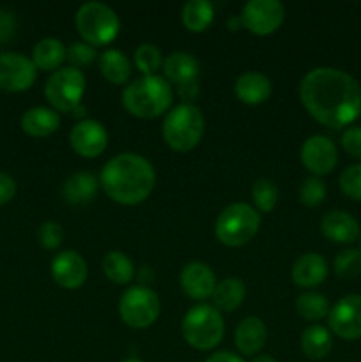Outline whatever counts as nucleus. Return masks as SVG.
I'll list each match as a JSON object with an SVG mask.
<instances>
[{
  "label": "nucleus",
  "mask_w": 361,
  "mask_h": 362,
  "mask_svg": "<svg viewBox=\"0 0 361 362\" xmlns=\"http://www.w3.org/2000/svg\"><path fill=\"white\" fill-rule=\"evenodd\" d=\"M299 99L319 124L331 129H342L361 115L360 83L335 67H315L304 74Z\"/></svg>",
  "instance_id": "1"
},
{
  "label": "nucleus",
  "mask_w": 361,
  "mask_h": 362,
  "mask_svg": "<svg viewBox=\"0 0 361 362\" xmlns=\"http://www.w3.org/2000/svg\"><path fill=\"white\" fill-rule=\"evenodd\" d=\"M99 180L113 202L120 205H138L151 197L156 186V172L144 156L124 152L103 166Z\"/></svg>",
  "instance_id": "2"
},
{
  "label": "nucleus",
  "mask_w": 361,
  "mask_h": 362,
  "mask_svg": "<svg viewBox=\"0 0 361 362\" xmlns=\"http://www.w3.org/2000/svg\"><path fill=\"white\" fill-rule=\"evenodd\" d=\"M173 99L168 81L158 74L131 81L122 92V105L138 119H156L170 108Z\"/></svg>",
  "instance_id": "3"
},
{
  "label": "nucleus",
  "mask_w": 361,
  "mask_h": 362,
  "mask_svg": "<svg viewBox=\"0 0 361 362\" xmlns=\"http://www.w3.org/2000/svg\"><path fill=\"white\" fill-rule=\"evenodd\" d=\"M205 131V119L200 108L183 103L166 113L163 120V140L172 151L190 152L200 144Z\"/></svg>",
  "instance_id": "4"
},
{
  "label": "nucleus",
  "mask_w": 361,
  "mask_h": 362,
  "mask_svg": "<svg viewBox=\"0 0 361 362\" xmlns=\"http://www.w3.org/2000/svg\"><path fill=\"white\" fill-rule=\"evenodd\" d=\"M183 338L195 350H212L222 343L225 334L223 315L209 304H198L191 308L183 318Z\"/></svg>",
  "instance_id": "5"
},
{
  "label": "nucleus",
  "mask_w": 361,
  "mask_h": 362,
  "mask_svg": "<svg viewBox=\"0 0 361 362\" xmlns=\"http://www.w3.org/2000/svg\"><path fill=\"white\" fill-rule=\"evenodd\" d=\"M260 228V214L248 204H232L219 212L214 235L223 246L241 247L250 243Z\"/></svg>",
  "instance_id": "6"
},
{
  "label": "nucleus",
  "mask_w": 361,
  "mask_h": 362,
  "mask_svg": "<svg viewBox=\"0 0 361 362\" xmlns=\"http://www.w3.org/2000/svg\"><path fill=\"white\" fill-rule=\"evenodd\" d=\"M76 30L87 45L106 46L119 35L120 21L115 11L101 2H87L76 11Z\"/></svg>",
  "instance_id": "7"
},
{
  "label": "nucleus",
  "mask_w": 361,
  "mask_h": 362,
  "mask_svg": "<svg viewBox=\"0 0 361 362\" xmlns=\"http://www.w3.org/2000/svg\"><path fill=\"white\" fill-rule=\"evenodd\" d=\"M161 303L158 293L149 286H131L120 296V320L131 329H149L159 317Z\"/></svg>",
  "instance_id": "8"
},
{
  "label": "nucleus",
  "mask_w": 361,
  "mask_h": 362,
  "mask_svg": "<svg viewBox=\"0 0 361 362\" xmlns=\"http://www.w3.org/2000/svg\"><path fill=\"white\" fill-rule=\"evenodd\" d=\"M85 94V76L76 67H60L48 78L45 95L55 112H73Z\"/></svg>",
  "instance_id": "9"
},
{
  "label": "nucleus",
  "mask_w": 361,
  "mask_h": 362,
  "mask_svg": "<svg viewBox=\"0 0 361 362\" xmlns=\"http://www.w3.org/2000/svg\"><path fill=\"white\" fill-rule=\"evenodd\" d=\"M285 18V9L276 0H250L243 7L241 21L255 35H269L280 28Z\"/></svg>",
  "instance_id": "10"
},
{
  "label": "nucleus",
  "mask_w": 361,
  "mask_h": 362,
  "mask_svg": "<svg viewBox=\"0 0 361 362\" xmlns=\"http://www.w3.org/2000/svg\"><path fill=\"white\" fill-rule=\"evenodd\" d=\"M38 67L32 59L21 53H0V88L7 92H23L34 85Z\"/></svg>",
  "instance_id": "11"
},
{
  "label": "nucleus",
  "mask_w": 361,
  "mask_h": 362,
  "mask_svg": "<svg viewBox=\"0 0 361 362\" xmlns=\"http://www.w3.org/2000/svg\"><path fill=\"white\" fill-rule=\"evenodd\" d=\"M329 329L338 338L354 341L361 338V296L350 293L342 297L328 315Z\"/></svg>",
  "instance_id": "12"
},
{
  "label": "nucleus",
  "mask_w": 361,
  "mask_h": 362,
  "mask_svg": "<svg viewBox=\"0 0 361 362\" xmlns=\"http://www.w3.org/2000/svg\"><path fill=\"white\" fill-rule=\"evenodd\" d=\"M301 163L315 177L328 175L338 163V151L333 140L322 134L310 136L301 147Z\"/></svg>",
  "instance_id": "13"
},
{
  "label": "nucleus",
  "mask_w": 361,
  "mask_h": 362,
  "mask_svg": "<svg viewBox=\"0 0 361 362\" xmlns=\"http://www.w3.org/2000/svg\"><path fill=\"white\" fill-rule=\"evenodd\" d=\"M71 148L81 158H98L108 147V133L98 120H80L71 129Z\"/></svg>",
  "instance_id": "14"
},
{
  "label": "nucleus",
  "mask_w": 361,
  "mask_h": 362,
  "mask_svg": "<svg viewBox=\"0 0 361 362\" xmlns=\"http://www.w3.org/2000/svg\"><path fill=\"white\" fill-rule=\"evenodd\" d=\"M52 278L66 290L80 288L87 281V262L76 251H62L52 262Z\"/></svg>",
  "instance_id": "15"
},
{
  "label": "nucleus",
  "mask_w": 361,
  "mask_h": 362,
  "mask_svg": "<svg viewBox=\"0 0 361 362\" xmlns=\"http://www.w3.org/2000/svg\"><path fill=\"white\" fill-rule=\"evenodd\" d=\"M180 288L190 299L205 300L212 296L216 286V276L204 262H191L180 272Z\"/></svg>",
  "instance_id": "16"
},
{
  "label": "nucleus",
  "mask_w": 361,
  "mask_h": 362,
  "mask_svg": "<svg viewBox=\"0 0 361 362\" xmlns=\"http://www.w3.org/2000/svg\"><path fill=\"white\" fill-rule=\"evenodd\" d=\"M321 232L336 244H353L361 237L360 223L345 211H331L321 219Z\"/></svg>",
  "instance_id": "17"
},
{
  "label": "nucleus",
  "mask_w": 361,
  "mask_h": 362,
  "mask_svg": "<svg viewBox=\"0 0 361 362\" xmlns=\"http://www.w3.org/2000/svg\"><path fill=\"white\" fill-rule=\"evenodd\" d=\"M163 73H165V80L172 81L177 87L183 88L188 85L198 83L197 80L200 66L191 53L176 52L166 57V60L163 62Z\"/></svg>",
  "instance_id": "18"
},
{
  "label": "nucleus",
  "mask_w": 361,
  "mask_h": 362,
  "mask_svg": "<svg viewBox=\"0 0 361 362\" xmlns=\"http://www.w3.org/2000/svg\"><path fill=\"white\" fill-rule=\"evenodd\" d=\"M290 276L301 288H315L328 278V262L319 253H304L294 262Z\"/></svg>",
  "instance_id": "19"
},
{
  "label": "nucleus",
  "mask_w": 361,
  "mask_h": 362,
  "mask_svg": "<svg viewBox=\"0 0 361 362\" xmlns=\"http://www.w3.org/2000/svg\"><path fill=\"white\" fill-rule=\"evenodd\" d=\"M237 350L243 356H258L268 343V329L265 324L257 317H248L237 325L234 334Z\"/></svg>",
  "instance_id": "20"
},
{
  "label": "nucleus",
  "mask_w": 361,
  "mask_h": 362,
  "mask_svg": "<svg viewBox=\"0 0 361 362\" xmlns=\"http://www.w3.org/2000/svg\"><path fill=\"white\" fill-rule=\"evenodd\" d=\"M234 92H236L237 99L243 101L244 105H262L271 95V81L265 74L257 73V71H248L237 78Z\"/></svg>",
  "instance_id": "21"
},
{
  "label": "nucleus",
  "mask_w": 361,
  "mask_h": 362,
  "mask_svg": "<svg viewBox=\"0 0 361 362\" xmlns=\"http://www.w3.org/2000/svg\"><path fill=\"white\" fill-rule=\"evenodd\" d=\"M60 126V117L55 110L35 106L27 110L21 117V129L34 138H46L55 133Z\"/></svg>",
  "instance_id": "22"
},
{
  "label": "nucleus",
  "mask_w": 361,
  "mask_h": 362,
  "mask_svg": "<svg viewBox=\"0 0 361 362\" xmlns=\"http://www.w3.org/2000/svg\"><path fill=\"white\" fill-rule=\"evenodd\" d=\"M98 180L92 173L78 172L73 173L62 184V198L69 205L91 204L98 194Z\"/></svg>",
  "instance_id": "23"
},
{
  "label": "nucleus",
  "mask_w": 361,
  "mask_h": 362,
  "mask_svg": "<svg viewBox=\"0 0 361 362\" xmlns=\"http://www.w3.org/2000/svg\"><path fill=\"white\" fill-rule=\"evenodd\" d=\"M212 303L219 313H232L234 310L243 304L244 297H246V286L241 279L237 278H227L223 281L216 283L214 292H212Z\"/></svg>",
  "instance_id": "24"
},
{
  "label": "nucleus",
  "mask_w": 361,
  "mask_h": 362,
  "mask_svg": "<svg viewBox=\"0 0 361 362\" xmlns=\"http://www.w3.org/2000/svg\"><path fill=\"white\" fill-rule=\"evenodd\" d=\"M67 59V49L62 41L55 37H45L32 49V62L41 71H59Z\"/></svg>",
  "instance_id": "25"
},
{
  "label": "nucleus",
  "mask_w": 361,
  "mask_h": 362,
  "mask_svg": "<svg viewBox=\"0 0 361 362\" xmlns=\"http://www.w3.org/2000/svg\"><path fill=\"white\" fill-rule=\"evenodd\" d=\"M301 349L303 354L311 361H321L328 357L333 349L331 334L322 325H310L301 334Z\"/></svg>",
  "instance_id": "26"
},
{
  "label": "nucleus",
  "mask_w": 361,
  "mask_h": 362,
  "mask_svg": "<svg viewBox=\"0 0 361 362\" xmlns=\"http://www.w3.org/2000/svg\"><path fill=\"white\" fill-rule=\"evenodd\" d=\"M99 69L103 76L113 85H122L131 76V62L120 49H106L99 57Z\"/></svg>",
  "instance_id": "27"
},
{
  "label": "nucleus",
  "mask_w": 361,
  "mask_h": 362,
  "mask_svg": "<svg viewBox=\"0 0 361 362\" xmlns=\"http://www.w3.org/2000/svg\"><path fill=\"white\" fill-rule=\"evenodd\" d=\"M183 23L190 32H204L214 20V7L207 0H190L183 7Z\"/></svg>",
  "instance_id": "28"
},
{
  "label": "nucleus",
  "mask_w": 361,
  "mask_h": 362,
  "mask_svg": "<svg viewBox=\"0 0 361 362\" xmlns=\"http://www.w3.org/2000/svg\"><path fill=\"white\" fill-rule=\"evenodd\" d=\"M103 272L115 285H127L134 278V265L127 255L120 251H110L103 258Z\"/></svg>",
  "instance_id": "29"
},
{
  "label": "nucleus",
  "mask_w": 361,
  "mask_h": 362,
  "mask_svg": "<svg viewBox=\"0 0 361 362\" xmlns=\"http://www.w3.org/2000/svg\"><path fill=\"white\" fill-rule=\"evenodd\" d=\"M296 311L301 318L308 322H317L328 317L331 308H329L328 299L322 293L317 292H304L297 297Z\"/></svg>",
  "instance_id": "30"
},
{
  "label": "nucleus",
  "mask_w": 361,
  "mask_h": 362,
  "mask_svg": "<svg viewBox=\"0 0 361 362\" xmlns=\"http://www.w3.org/2000/svg\"><path fill=\"white\" fill-rule=\"evenodd\" d=\"M251 198H253V204L257 207L258 212H271L276 207L280 198L278 186L273 182L271 179H258L257 182L251 186Z\"/></svg>",
  "instance_id": "31"
},
{
  "label": "nucleus",
  "mask_w": 361,
  "mask_h": 362,
  "mask_svg": "<svg viewBox=\"0 0 361 362\" xmlns=\"http://www.w3.org/2000/svg\"><path fill=\"white\" fill-rule=\"evenodd\" d=\"M134 66L138 67L144 76H151L156 74L159 67H163V55L159 52L158 46L151 45V42H144L134 49Z\"/></svg>",
  "instance_id": "32"
},
{
  "label": "nucleus",
  "mask_w": 361,
  "mask_h": 362,
  "mask_svg": "<svg viewBox=\"0 0 361 362\" xmlns=\"http://www.w3.org/2000/svg\"><path fill=\"white\" fill-rule=\"evenodd\" d=\"M335 274L342 279H354L361 276V251L360 250H343L336 255Z\"/></svg>",
  "instance_id": "33"
},
{
  "label": "nucleus",
  "mask_w": 361,
  "mask_h": 362,
  "mask_svg": "<svg viewBox=\"0 0 361 362\" xmlns=\"http://www.w3.org/2000/svg\"><path fill=\"white\" fill-rule=\"evenodd\" d=\"M326 184L319 177H308L299 186V202L304 207H319L326 200Z\"/></svg>",
  "instance_id": "34"
},
{
  "label": "nucleus",
  "mask_w": 361,
  "mask_h": 362,
  "mask_svg": "<svg viewBox=\"0 0 361 362\" xmlns=\"http://www.w3.org/2000/svg\"><path fill=\"white\" fill-rule=\"evenodd\" d=\"M340 189L353 200L361 202V165L345 168L340 175Z\"/></svg>",
  "instance_id": "35"
},
{
  "label": "nucleus",
  "mask_w": 361,
  "mask_h": 362,
  "mask_svg": "<svg viewBox=\"0 0 361 362\" xmlns=\"http://www.w3.org/2000/svg\"><path fill=\"white\" fill-rule=\"evenodd\" d=\"M38 240L45 250H57L64 240V230L57 221H45L38 230Z\"/></svg>",
  "instance_id": "36"
},
{
  "label": "nucleus",
  "mask_w": 361,
  "mask_h": 362,
  "mask_svg": "<svg viewBox=\"0 0 361 362\" xmlns=\"http://www.w3.org/2000/svg\"><path fill=\"white\" fill-rule=\"evenodd\" d=\"M96 48L94 46L87 45V42L76 41L67 48V60L73 64V67H85L91 66L96 60Z\"/></svg>",
  "instance_id": "37"
},
{
  "label": "nucleus",
  "mask_w": 361,
  "mask_h": 362,
  "mask_svg": "<svg viewBox=\"0 0 361 362\" xmlns=\"http://www.w3.org/2000/svg\"><path fill=\"white\" fill-rule=\"evenodd\" d=\"M340 141H342V147L347 154H350L356 159H361V126H353L343 131Z\"/></svg>",
  "instance_id": "38"
},
{
  "label": "nucleus",
  "mask_w": 361,
  "mask_h": 362,
  "mask_svg": "<svg viewBox=\"0 0 361 362\" xmlns=\"http://www.w3.org/2000/svg\"><path fill=\"white\" fill-rule=\"evenodd\" d=\"M16 32V18L9 11H0V46L7 45Z\"/></svg>",
  "instance_id": "39"
},
{
  "label": "nucleus",
  "mask_w": 361,
  "mask_h": 362,
  "mask_svg": "<svg viewBox=\"0 0 361 362\" xmlns=\"http://www.w3.org/2000/svg\"><path fill=\"white\" fill-rule=\"evenodd\" d=\"M14 194H16V182H14V179L7 175V173L0 172V205L9 204L14 198Z\"/></svg>",
  "instance_id": "40"
},
{
  "label": "nucleus",
  "mask_w": 361,
  "mask_h": 362,
  "mask_svg": "<svg viewBox=\"0 0 361 362\" xmlns=\"http://www.w3.org/2000/svg\"><path fill=\"white\" fill-rule=\"evenodd\" d=\"M205 362H244L241 359L239 356H236V354L232 352H227V350H223V352H216L212 354V356H209Z\"/></svg>",
  "instance_id": "41"
},
{
  "label": "nucleus",
  "mask_w": 361,
  "mask_h": 362,
  "mask_svg": "<svg viewBox=\"0 0 361 362\" xmlns=\"http://www.w3.org/2000/svg\"><path fill=\"white\" fill-rule=\"evenodd\" d=\"M251 362H276V359L273 356H268V354H258L251 359Z\"/></svg>",
  "instance_id": "42"
},
{
  "label": "nucleus",
  "mask_w": 361,
  "mask_h": 362,
  "mask_svg": "<svg viewBox=\"0 0 361 362\" xmlns=\"http://www.w3.org/2000/svg\"><path fill=\"white\" fill-rule=\"evenodd\" d=\"M239 25H243L241 18H239V20H237V18H230V21H229L230 30H237V27H239Z\"/></svg>",
  "instance_id": "43"
},
{
  "label": "nucleus",
  "mask_w": 361,
  "mask_h": 362,
  "mask_svg": "<svg viewBox=\"0 0 361 362\" xmlns=\"http://www.w3.org/2000/svg\"><path fill=\"white\" fill-rule=\"evenodd\" d=\"M120 362H144V361L137 359V357H130V359H124V361H120Z\"/></svg>",
  "instance_id": "44"
},
{
  "label": "nucleus",
  "mask_w": 361,
  "mask_h": 362,
  "mask_svg": "<svg viewBox=\"0 0 361 362\" xmlns=\"http://www.w3.org/2000/svg\"><path fill=\"white\" fill-rule=\"evenodd\" d=\"M360 251H361V239H360Z\"/></svg>",
  "instance_id": "45"
}]
</instances>
